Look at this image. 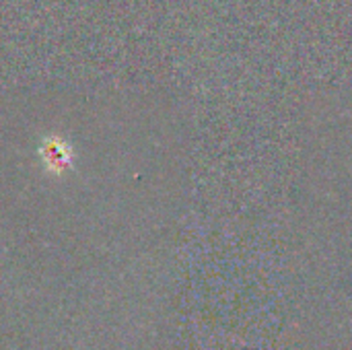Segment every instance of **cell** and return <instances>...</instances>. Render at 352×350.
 <instances>
[{
    "instance_id": "obj_1",
    "label": "cell",
    "mask_w": 352,
    "mask_h": 350,
    "mask_svg": "<svg viewBox=\"0 0 352 350\" xmlns=\"http://www.w3.org/2000/svg\"><path fill=\"white\" fill-rule=\"evenodd\" d=\"M39 157H41L43 167L50 173H62V171L70 169L74 163L72 146L64 138H58V136L43 138V142L39 146Z\"/></svg>"
}]
</instances>
